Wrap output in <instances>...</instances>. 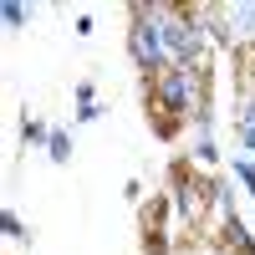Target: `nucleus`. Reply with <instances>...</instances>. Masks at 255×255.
Listing matches in <instances>:
<instances>
[{"instance_id": "nucleus-1", "label": "nucleus", "mask_w": 255, "mask_h": 255, "mask_svg": "<svg viewBox=\"0 0 255 255\" xmlns=\"http://www.w3.org/2000/svg\"><path fill=\"white\" fill-rule=\"evenodd\" d=\"M168 82H174V67H168V61H148V67H143V87H148L143 108H148V123H153L158 138H179V128H184V102L174 97Z\"/></svg>"}, {"instance_id": "nucleus-2", "label": "nucleus", "mask_w": 255, "mask_h": 255, "mask_svg": "<svg viewBox=\"0 0 255 255\" xmlns=\"http://www.w3.org/2000/svg\"><path fill=\"white\" fill-rule=\"evenodd\" d=\"M143 255H168V240H163V225H168V199L153 194L143 204Z\"/></svg>"}]
</instances>
